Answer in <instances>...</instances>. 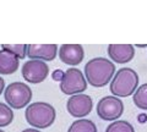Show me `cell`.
Segmentation results:
<instances>
[{"mask_svg": "<svg viewBox=\"0 0 147 132\" xmlns=\"http://www.w3.org/2000/svg\"><path fill=\"white\" fill-rule=\"evenodd\" d=\"M115 74V65L105 58H94L85 65V78L93 87H104Z\"/></svg>", "mask_w": 147, "mask_h": 132, "instance_id": "cell-1", "label": "cell"}, {"mask_svg": "<svg viewBox=\"0 0 147 132\" xmlns=\"http://www.w3.org/2000/svg\"><path fill=\"white\" fill-rule=\"evenodd\" d=\"M26 121L37 130L48 129L52 126L57 117L54 107L45 102H34L28 104L25 111Z\"/></svg>", "mask_w": 147, "mask_h": 132, "instance_id": "cell-2", "label": "cell"}, {"mask_svg": "<svg viewBox=\"0 0 147 132\" xmlns=\"http://www.w3.org/2000/svg\"><path fill=\"white\" fill-rule=\"evenodd\" d=\"M139 84V75L130 67H123L110 81V92L117 98H125L134 94Z\"/></svg>", "mask_w": 147, "mask_h": 132, "instance_id": "cell-3", "label": "cell"}, {"mask_svg": "<svg viewBox=\"0 0 147 132\" xmlns=\"http://www.w3.org/2000/svg\"><path fill=\"white\" fill-rule=\"evenodd\" d=\"M4 98L11 109H22L32 101V89L24 82H12L4 89Z\"/></svg>", "mask_w": 147, "mask_h": 132, "instance_id": "cell-4", "label": "cell"}, {"mask_svg": "<svg viewBox=\"0 0 147 132\" xmlns=\"http://www.w3.org/2000/svg\"><path fill=\"white\" fill-rule=\"evenodd\" d=\"M87 88V81L84 74L75 67L66 70L60 81V90L64 94L75 95L80 94Z\"/></svg>", "mask_w": 147, "mask_h": 132, "instance_id": "cell-5", "label": "cell"}, {"mask_svg": "<svg viewBox=\"0 0 147 132\" xmlns=\"http://www.w3.org/2000/svg\"><path fill=\"white\" fill-rule=\"evenodd\" d=\"M124 104L114 95L103 97L97 104V115L104 121H115L123 115Z\"/></svg>", "mask_w": 147, "mask_h": 132, "instance_id": "cell-6", "label": "cell"}, {"mask_svg": "<svg viewBox=\"0 0 147 132\" xmlns=\"http://www.w3.org/2000/svg\"><path fill=\"white\" fill-rule=\"evenodd\" d=\"M49 75V67L45 61L28 60L22 66V77L30 83H40Z\"/></svg>", "mask_w": 147, "mask_h": 132, "instance_id": "cell-7", "label": "cell"}, {"mask_svg": "<svg viewBox=\"0 0 147 132\" xmlns=\"http://www.w3.org/2000/svg\"><path fill=\"white\" fill-rule=\"evenodd\" d=\"M92 108H93L92 98L84 93L71 95L66 103L67 113L77 119H82V117L87 116L92 111Z\"/></svg>", "mask_w": 147, "mask_h": 132, "instance_id": "cell-8", "label": "cell"}, {"mask_svg": "<svg viewBox=\"0 0 147 132\" xmlns=\"http://www.w3.org/2000/svg\"><path fill=\"white\" fill-rule=\"evenodd\" d=\"M58 54L57 44H30L27 45L26 56L30 60H42V61H52Z\"/></svg>", "mask_w": 147, "mask_h": 132, "instance_id": "cell-9", "label": "cell"}, {"mask_svg": "<svg viewBox=\"0 0 147 132\" xmlns=\"http://www.w3.org/2000/svg\"><path fill=\"white\" fill-rule=\"evenodd\" d=\"M84 48L80 44H63L59 49V58L66 65H79L84 60Z\"/></svg>", "mask_w": 147, "mask_h": 132, "instance_id": "cell-10", "label": "cell"}, {"mask_svg": "<svg viewBox=\"0 0 147 132\" xmlns=\"http://www.w3.org/2000/svg\"><path fill=\"white\" fill-rule=\"evenodd\" d=\"M108 55L112 61L118 64H125L132 60L135 55L134 45L131 44H110L108 47Z\"/></svg>", "mask_w": 147, "mask_h": 132, "instance_id": "cell-11", "label": "cell"}, {"mask_svg": "<svg viewBox=\"0 0 147 132\" xmlns=\"http://www.w3.org/2000/svg\"><path fill=\"white\" fill-rule=\"evenodd\" d=\"M20 60L11 53L1 49L0 50V75H11L17 71Z\"/></svg>", "mask_w": 147, "mask_h": 132, "instance_id": "cell-12", "label": "cell"}, {"mask_svg": "<svg viewBox=\"0 0 147 132\" xmlns=\"http://www.w3.org/2000/svg\"><path fill=\"white\" fill-rule=\"evenodd\" d=\"M67 132H97V126L92 120L79 119L70 125Z\"/></svg>", "mask_w": 147, "mask_h": 132, "instance_id": "cell-13", "label": "cell"}, {"mask_svg": "<svg viewBox=\"0 0 147 132\" xmlns=\"http://www.w3.org/2000/svg\"><path fill=\"white\" fill-rule=\"evenodd\" d=\"M132 102L141 110H147V83L136 88L132 94Z\"/></svg>", "mask_w": 147, "mask_h": 132, "instance_id": "cell-14", "label": "cell"}, {"mask_svg": "<svg viewBox=\"0 0 147 132\" xmlns=\"http://www.w3.org/2000/svg\"><path fill=\"white\" fill-rule=\"evenodd\" d=\"M105 132H135V129L125 120H115L105 129Z\"/></svg>", "mask_w": 147, "mask_h": 132, "instance_id": "cell-15", "label": "cell"}, {"mask_svg": "<svg viewBox=\"0 0 147 132\" xmlns=\"http://www.w3.org/2000/svg\"><path fill=\"white\" fill-rule=\"evenodd\" d=\"M13 120L12 109L5 103L0 102V127H6Z\"/></svg>", "mask_w": 147, "mask_h": 132, "instance_id": "cell-16", "label": "cell"}, {"mask_svg": "<svg viewBox=\"0 0 147 132\" xmlns=\"http://www.w3.org/2000/svg\"><path fill=\"white\" fill-rule=\"evenodd\" d=\"M1 48L4 50L11 53L12 55H15L18 60L26 58V50H27L26 44H3Z\"/></svg>", "mask_w": 147, "mask_h": 132, "instance_id": "cell-17", "label": "cell"}, {"mask_svg": "<svg viewBox=\"0 0 147 132\" xmlns=\"http://www.w3.org/2000/svg\"><path fill=\"white\" fill-rule=\"evenodd\" d=\"M63 76H64V72L61 70H55L53 72V80L54 81H61Z\"/></svg>", "mask_w": 147, "mask_h": 132, "instance_id": "cell-18", "label": "cell"}, {"mask_svg": "<svg viewBox=\"0 0 147 132\" xmlns=\"http://www.w3.org/2000/svg\"><path fill=\"white\" fill-rule=\"evenodd\" d=\"M4 89H5V81H4V78L0 76V95L3 94Z\"/></svg>", "mask_w": 147, "mask_h": 132, "instance_id": "cell-19", "label": "cell"}, {"mask_svg": "<svg viewBox=\"0 0 147 132\" xmlns=\"http://www.w3.org/2000/svg\"><path fill=\"white\" fill-rule=\"evenodd\" d=\"M21 132H40V131L37 130V129H26V130L21 131Z\"/></svg>", "mask_w": 147, "mask_h": 132, "instance_id": "cell-20", "label": "cell"}, {"mask_svg": "<svg viewBox=\"0 0 147 132\" xmlns=\"http://www.w3.org/2000/svg\"><path fill=\"white\" fill-rule=\"evenodd\" d=\"M0 132H5V131H3V130H0Z\"/></svg>", "mask_w": 147, "mask_h": 132, "instance_id": "cell-21", "label": "cell"}]
</instances>
